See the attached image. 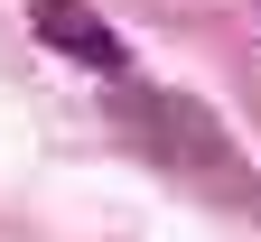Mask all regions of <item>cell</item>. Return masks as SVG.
<instances>
[{
    "label": "cell",
    "instance_id": "cell-2",
    "mask_svg": "<svg viewBox=\"0 0 261 242\" xmlns=\"http://www.w3.org/2000/svg\"><path fill=\"white\" fill-rule=\"evenodd\" d=\"M28 28H38L65 65H84V75H121L130 65L121 28H103V10H84V0H28Z\"/></svg>",
    "mask_w": 261,
    "mask_h": 242
},
{
    "label": "cell",
    "instance_id": "cell-1",
    "mask_svg": "<svg viewBox=\"0 0 261 242\" xmlns=\"http://www.w3.org/2000/svg\"><path fill=\"white\" fill-rule=\"evenodd\" d=\"M121 121L140 130V140L168 158V168H187V177H215L233 205H252V214H261V177H243V168H233V140H224V130L196 112V102H177V93H130V102H121Z\"/></svg>",
    "mask_w": 261,
    "mask_h": 242
}]
</instances>
